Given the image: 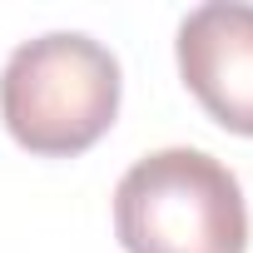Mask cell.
<instances>
[{
	"instance_id": "2",
	"label": "cell",
	"mask_w": 253,
	"mask_h": 253,
	"mask_svg": "<svg viewBox=\"0 0 253 253\" xmlns=\"http://www.w3.org/2000/svg\"><path fill=\"white\" fill-rule=\"evenodd\" d=\"M124 253H243L248 204L228 164L204 149H154L114 189Z\"/></svg>"
},
{
	"instance_id": "3",
	"label": "cell",
	"mask_w": 253,
	"mask_h": 253,
	"mask_svg": "<svg viewBox=\"0 0 253 253\" xmlns=\"http://www.w3.org/2000/svg\"><path fill=\"white\" fill-rule=\"evenodd\" d=\"M179 75L233 134H253V5L209 0L179 25Z\"/></svg>"
},
{
	"instance_id": "1",
	"label": "cell",
	"mask_w": 253,
	"mask_h": 253,
	"mask_svg": "<svg viewBox=\"0 0 253 253\" xmlns=\"http://www.w3.org/2000/svg\"><path fill=\"white\" fill-rule=\"evenodd\" d=\"M119 114V60L80 30H50L10 50L0 70V119L20 149L45 159L84 154Z\"/></svg>"
}]
</instances>
